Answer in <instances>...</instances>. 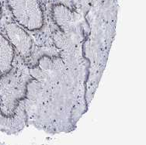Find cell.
Returning <instances> with one entry per match:
<instances>
[{
  "instance_id": "7",
  "label": "cell",
  "mask_w": 146,
  "mask_h": 145,
  "mask_svg": "<svg viewBox=\"0 0 146 145\" xmlns=\"http://www.w3.org/2000/svg\"><path fill=\"white\" fill-rule=\"evenodd\" d=\"M1 17H2V5L0 3V19H1Z\"/></svg>"
},
{
  "instance_id": "3",
  "label": "cell",
  "mask_w": 146,
  "mask_h": 145,
  "mask_svg": "<svg viewBox=\"0 0 146 145\" xmlns=\"http://www.w3.org/2000/svg\"><path fill=\"white\" fill-rule=\"evenodd\" d=\"M27 122V114L25 104L20 103L15 113L11 116L3 113L0 109V130L8 134H17L22 130Z\"/></svg>"
},
{
  "instance_id": "2",
  "label": "cell",
  "mask_w": 146,
  "mask_h": 145,
  "mask_svg": "<svg viewBox=\"0 0 146 145\" xmlns=\"http://www.w3.org/2000/svg\"><path fill=\"white\" fill-rule=\"evenodd\" d=\"M51 16L59 29L66 34L73 33L79 30L82 22L79 13L63 4L54 5L51 8Z\"/></svg>"
},
{
  "instance_id": "5",
  "label": "cell",
  "mask_w": 146,
  "mask_h": 145,
  "mask_svg": "<svg viewBox=\"0 0 146 145\" xmlns=\"http://www.w3.org/2000/svg\"><path fill=\"white\" fill-rule=\"evenodd\" d=\"M14 58V49L11 43L0 34V75L8 73Z\"/></svg>"
},
{
  "instance_id": "4",
  "label": "cell",
  "mask_w": 146,
  "mask_h": 145,
  "mask_svg": "<svg viewBox=\"0 0 146 145\" xmlns=\"http://www.w3.org/2000/svg\"><path fill=\"white\" fill-rule=\"evenodd\" d=\"M6 33L13 47L23 58H27L32 49V40L27 31L15 23L6 26Z\"/></svg>"
},
{
  "instance_id": "1",
  "label": "cell",
  "mask_w": 146,
  "mask_h": 145,
  "mask_svg": "<svg viewBox=\"0 0 146 145\" xmlns=\"http://www.w3.org/2000/svg\"><path fill=\"white\" fill-rule=\"evenodd\" d=\"M9 8L17 23L33 31L44 25V13L40 0H7Z\"/></svg>"
},
{
  "instance_id": "6",
  "label": "cell",
  "mask_w": 146,
  "mask_h": 145,
  "mask_svg": "<svg viewBox=\"0 0 146 145\" xmlns=\"http://www.w3.org/2000/svg\"><path fill=\"white\" fill-rule=\"evenodd\" d=\"M76 4H78L81 9L100 7V5L104 6V0H74Z\"/></svg>"
}]
</instances>
